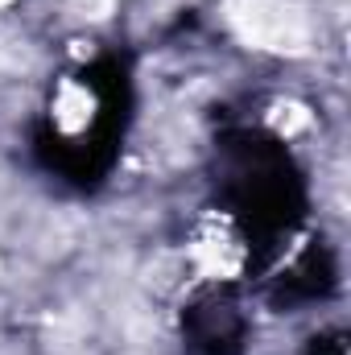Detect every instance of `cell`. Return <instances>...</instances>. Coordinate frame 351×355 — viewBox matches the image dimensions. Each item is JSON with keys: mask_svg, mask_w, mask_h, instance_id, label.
Here are the masks:
<instances>
[{"mask_svg": "<svg viewBox=\"0 0 351 355\" xmlns=\"http://www.w3.org/2000/svg\"><path fill=\"white\" fill-rule=\"evenodd\" d=\"M0 4H8V0H0Z\"/></svg>", "mask_w": 351, "mask_h": 355, "instance_id": "cell-1", "label": "cell"}]
</instances>
